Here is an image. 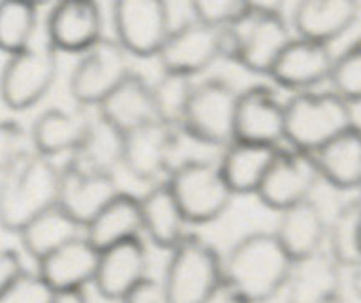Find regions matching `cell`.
<instances>
[{
	"label": "cell",
	"instance_id": "obj_1",
	"mask_svg": "<svg viewBox=\"0 0 361 303\" xmlns=\"http://www.w3.org/2000/svg\"><path fill=\"white\" fill-rule=\"evenodd\" d=\"M293 264L274 231H254L240 238L226 256L224 282L249 303H267L286 289Z\"/></svg>",
	"mask_w": 361,
	"mask_h": 303
},
{
	"label": "cell",
	"instance_id": "obj_2",
	"mask_svg": "<svg viewBox=\"0 0 361 303\" xmlns=\"http://www.w3.org/2000/svg\"><path fill=\"white\" fill-rule=\"evenodd\" d=\"M60 168L49 157L30 154L0 175V228L18 233L37 215L59 204Z\"/></svg>",
	"mask_w": 361,
	"mask_h": 303
},
{
	"label": "cell",
	"instance_id": "obj_3",
	"mask_svg": "<svg viewBox=\"0 0 361 303\" xmlns=\"http://www.w3.org/2000/svg\"><path fill=\"white\" fill-rule=\"evenodd\" d=\"M291 41V28L281 9L254 2L252 11L240 23L224 28V58L254 74L270 76Z\"/></svg>",
	"mask_w": 361,
	"mask_h": 303
},
{
	"label": "cell",
	"instance_id": "obj_4",
	"mask_svg": "<svg viewBox=\"0 0 361 303\" xmlns=\"http://www.w3.org/2000/svg\"><path fill=\"white\" fill-rule=\"evenodd\" d=\"M353 125V104L334 90L302 92L286 102V141L296 150L316 154Z\"/></svg>",
	"mask_w": 361,
	"mask_h": 303
},
{
	"label": "cell",
	"instance_id": "obj_5",
	"mask_svg": "<svg viewBox=\"0 0 361 303\" xmlns=\"http://www.w3.org/2000/svg\"><path fill=\"white\" fill-rule=\"evenodd\" d=\"M164 271L169 303H204L224 282V261L212 243L189 235L169 250Z\"/></svg>",
	"mask_w": 361,
	"mask_h": 303
},
{
	"label": "cell",
	"instance_id": "obj_6",
	"mask_svg": "<svg viewBox=\"0 0 361 303\" xmlns=\"http://www.w3.org/2000/svg\"><path fill=\"white\" fill-rule=\"evenodd\" d=\"M169 187L189 224L214 222L229 208L233 190L226 183L219 164L203 159H187L168 178Z\"/></svg>",
	"mask_w": 361,
	"mask_h": 303
},
{
	"label": "cell",
	"instance_id": "obj_7",
	"mask_svg": "<svg viewBox=\"0 0 361 303\" xmlns=\"http://www.w3.org/2000/svg\"><path fill=\"white\" fill-rule=\"evenodd\" d=\"M238 92L222 78L194 85L182 122V132L212 147H228L235 141Z\"/></svg>",
	"mask_w": 361,
	"mask_h": 303
},
{
	"label": "cell",
	"instance_id": "obj_8",
	"mask_svg": "<svg viewBox=\"0 0 361 303\" xmlns=\"http://www.w3.org/2000/svg\"><path fill=\"white\" fill-rule=\"evenodd\" d=\"M59 74V51L46 39L11 55L0 73V99L7 108L23 111L37 104Z\"/></svg>",
	"mask_w": 361,
	"mask_h": 303
},
{
	"label": "cell",
	"instance_id": "obj_9",
	"mask_svg": "<svg viewBox=\"0 0 361 303\" xmlns=\"http://www.w3.org/2000/svg\"><path fill=\"white\" fill-rule=\"evenodd\" d=\"M130 73L129 53L116 39L102 37L74 66L69 80L71 95L78 104L99 108Z\"/></svg>",
	"mask_w": 361,
	"mask_h": 303
},
{
	"label": "cell",
	"instance_id": "obj_10",
	"mask_svg": "<svg viewBox=\"0 0 361 303\" xmlns=\"http://www.w3.org/2000/svg\"><path fill=\"white\" fill-rule=\"evenodd\" d=\"M115 39L129 55L159 56L171 34L168 4L161 0H118L113 4Z\"/></svg>",
	"mask_w": 361,
	"mask_h": 303
},
{
	"label": "cell",
	"instance_id": "obj_11",
	"mask_svg": "<svg viewBox=\"0 0 361 303\" xmlns=\"http://www.w3.org/2000/svg\"><path fill=\"white\" fill-rule=\"evenodd\" d=\"M183 132L164 122L140 127L126 136L123 168L141 182L161 183L182 161L176 159Z\"/></svg>",
	"mask_w": 361,
	"mask_h": 303
},
{
	"label": "cell",
	"instance_id": "obj_12",
	"mask_svg": "<svg viewBox=\"0 0 361 303\" xmlns=\"http://www.w3.org/2000/svg\"><path fill=\"white\" fill-rule=\"evenodd\" d=\"M319 180L321 173L314 154L279 147L256 196L270 210L284 211L310 199Z\"/></svg>",
	"mask_w": 361,
	"mask_h": 303
},
{
	"label": "cell",
	"instance_id": "obj_13",
	"mask_svg": "<svg viewBox=\"0 0 361 303\" xmlns=\"http://www.w3.org/2000/svg\"><path fill=\"white\" fill-rule=\"evenodd\" d=\"M157 58L164 73L196 76L215 60L224 58V28L189 21L169 34Z\"/></svg>",
	"mask_w": 361,
	"mask_h": 303
},
{
	"label": "cell",
	"instance_id": "obj_14",
	"mask_svg": "<svg viewBox=\"0 0 361 303\" xmlns=\"http://www.w3.org/2000/svg\"><path fill=\"white\" fill-rule=\"evenodd\" d=\"M235 140L279 147L286 140V102L267 85H254L238 94Z\"/></svg>",
	"mask_w": 361,
	"mask_h": 303
},
{
	"label": "cell",
	"instance_id": "obj_15",
	"mask_svg": "<svg viewBox=\"0 0 361 303\" xmlns=\"http://www.w3.org/2000/svg\"><path fill=\"white\" fill-rule=\"evenodd\" d=\"M335 56L330 44L293 37L271 69L270 78L286 90L295 94L316 90L321 83L330 81Z\"/></svg>",
	"mask_w": 361,
	"mask_h": 303
},
{
	"label": "cell",
	"instance_id": "obj_16",
	"mask_svg": "<svg viewBox=\"0 0 361 303\" xmlns=\"http://www.w3.org/2000/svg\"><path fill=\"white\" fill-rule=\"evenodd\" d=\"M101 7L88 0H66L49 11L46 39L56 51L81 53L102 39Z\"/></svg>",
	"mask_w": 361,
	"mask_h": 303
},
{
	"label": "cell",
	"instance_id": "obj_17",
	"mask_svg": "<svg viewBox=\"0 0 361 303\" xmlns=\"http://www.w3.org/2000/svg\"><path fill=\"white\" fill-rule=\"evenodd\" d=\"M148 252L143 240L134 238L101 250L94 285L108 302H122L148 278Z\"/></svg>",
	"mask_w": 361,
	"mask_h": 303
},
{
	"label": "cell",
	"instance_id": "obj_18",
	"mask_svg": "<svg viewBox=\"0 0 361 303\" xmlns=\"http://www.w3.org/2000/svg\"><path fill=\"white\" fill-rule=\"evenodd\" d=\"M120 194L113 175L92 173L67 161L60 168L59 206H62L83 228Z\"/></svg>",
	"mask_w": 361,
	"mask_h": 303
},
{
	"label": "cell",
	"instance_id": "obj_19",
	"mask_svg": "<svg viewBox=\"0 0 361 303\" xmlns=\"http://www.w3.org/2000/svg\"><path fill=\"white\" fill-rule=\"evenodd\" d=\"M97 115L126 136L148 123L161 122L155 106L154 88L137 73H130L101 102Z\"/></svg>",
	"mask_w": 361,
	"mask_h": 303
},
{
	"label": "cell",
	"instance_id": "obj_20",
	"mask_svg": "<svg viewBox=\"0 0 361 303\" xmlns=\"http://www.w3.org/2000/svg\"><path fill=\"white\" fill-rule=\"evenodd\" d=\"M360 18L355 0H303L293 11L296 37L330 44L344 35Z\"/></svg>",
	"mask_w": 361,
	"mask_h": 303
},
{
	"label": "cell",
	"instance_id": "obj_21",
	"mask_svg": "<svg viewBox=\"0 0 361 303\" xmlns=\"http://www.w3.org/2000/svg\"><path fill=\"white\" fill-rule=\"evenodd\" d=\"M99 254L101 252L83 235L39 261L37 273L55 292L85 289L90 282L94 284Z\"/></svg>",
	"mask_w": 361,
	"mask_h": 303
},
{
	"label": "cell",
	"instance_id": "obj_22",
	"mask_svg": "<svg viewBox=\"0 0 361 303\" xmlns=\"http://www.w3.org/2000/svg\"><path fill=\"white\" fill-rule=\"evenodd\" d=\"M341 264L328 250L295 261L288 285L286 303H326L341 295Z\"/></svg>",
	"mask_w": 361,
	"mask_h": 303
},
{
	"label": "cell",
	"instance_id": "obj_23",
	"mask_svg": "<svg viewBox=\"0 0 361 303\" xmlns=\"http://www.w3.org/2000/svg\"><path fill=\"white\" fill-rule=\"evenodd\" d=\"M275 236L293 261L305 259L321 252L326 243L328 222L319 204L312 199L281 211Z\"/></svg>",
	"mask_w": 361,
	"mask_h": 303
},
{
	"label": "cell",
	"instance_id": "obj_24",
	"mask_svg": "<svg viewBox=\"0 0 361 303\" xmlns=\"http://www.w3.org/2000/svg\"><path fill=\"white\" fill-rule=\"evenodd\" d=\"M143 214V233H147L152 243L164 250H173L189 233V221L183 215L168 180L152 185V189L141 197Z\"/></svg>",
	"mask_w": 361,
	"mask_h": 303
},
{
	"label": "cell",
	"instance_id": "obj_25",
	"mask_svg": "<svg viewBox=\"0 0 361 303\" xmlns=\"http://www.w3.org/2000/svg\"><path fill=\"white\" fill-rule=\"evenodd\" d=\"M143 214L141 199L120 192L85 228V238L101 252L127 240L141 238Z\"/></svg>",
	"mask_w": 361,
	"mask_h": 303
},
{
	"label": "cell",
	"instance_id": "obj_26",
	"mask_svg": "<svg viewBox=\"0 0 361 303\" xmlns=\"http://www.w3.org/2000/svg\"><path fill=\"white\" fill-rule=\"evenodd\" d=\"M92 116L87 113H66L59 108L46 109L32 125V143L37 154L55 157L80 150L90 129Z\"/></svg>",
	"mask_w": 361,
	"mask_h": 303
},
{
	"label": "cell",
	"instance_id": "obj_27",
	"mask_svg": "<svg viewBox=\"0 0 361 303\" xmlns=\"http://www.w3.org/2000/svg\"><path fill=\"white\" fill-rule=\"evenodd\" d=\"M279 147L235 140L226 147L219 168L233 194H257Z\"/></svg>",
	"mask_w": 361,
	"mask_h": 303
},
{
	"label": "cell",
	"instance_id": "obj_28",
	"mask_svg": "<svg viewBox=\"0 0 361 303\" xmlns=\"http://www.w3.org/2000/svg\"><path fill=\"white\" fill-rule=\"evenodd\" d=\"M321 180L341 190L361 187V127L353 125L314 154Z\"/></svg>",
	"mask_w": 361,
	"mask_h": 303
},
{
	"label": "cell",
	"instance_id": "obj_29",
	"mask_svg": "<svg viewBox=\"0 0 361 303\" xmlns=\"http://www.w3.org/2000/svg\"><path fill=\"white\" fill-rule=\"evenodd\" d=\"M83 235V225L71 217L62 206L55 204L37 215L27 228L21 229L20 240L28 256L39 263L49 254L62 249L73 240L81 238Z\"/></svg>",
	"mask_w": 361,
	"mask_h": 303
},
{
	"label": "cell",
	"instance_id": "obj_30",
	"mask_svg": "<svg viewBox=\"0 0 361 303\" xmlns=\"http://www.w3.org/2000/svg\"><path fill=\"white\" fill-rule=\"evenodd\" d=\"M123 144L126 134L101 118L92 116L90 129L80 150L69 157L71 162L92 173L113 175L118 166H123Z\"/></svg>",
	"mask_w": 361,
	"mask_h": 303
},
{
	"label": "cell",
	"instance_id": "obj_31",
	"mask_svg": "<svg viewBox=\"0 0 361 303\" xmlns=\"http://www.w3.org/2000/svg\"><path fill=\"white\" fill-rule=\"evenodd\" d=\"M360 218L361 197L348 201L338 208L337 214L328 222V252L341 266L356 268L361 264L360 249Z\"/></svg>",
	"mask_w": 361,
	"mask_h": 303
},
{
	"label": "cell",
	"instance_id": "obj_32",
	"mask_svg": "<svg viewBox=\"0 0 361 303\" xmlns=\"http://www.w3.org/2000/svg\"><path fill=\"white\" fill-rule=\"evenodd\" d=\"M37 4L25 0L0 2V51L16 55L32 44L37 28Z\"/></svg>",
	"mask_w": 361,
	"mask_h": 303
},
{
	"label": "cell",
	"instance_id": "obj_33",
	"mask_svg": "<svg viewBox=\"0 0 361 303\" xmlns=\"http://www.w3.org/2000/svg\"><path fill=\"white\" fill-rule=\"evenodd\" d=\"M194 85L196 83L192 81V78L171 73H164L157 83L152 85L161 122L182 130L183 116H185Z\"/></svg>",
	"mask_w": 361,
	"mask_h": 303
},
{
	"label": "cell",
	"instance_id": "obj_34",
	"mask_svg": "<svg viewBox=\"0 0 361 303\" xmlns=\"http://www.w3.org/2000/svg\"><path fill=\"white\" fill-rule=\"evenodd\" d=\"M330 83L331 90L348 102H361V37L335 56Z\"/></svg>",
	"mask_w": 361,
	"mask_h": 303
},
{
	"label": "cell",
	"instance_id": "obj_35",
	"mask_svg": "<svg viewBox=\"0 0 361 303\" xmlns=\"http://www.w3.org/2000/svg\"><path fill=\"white\" fill-rule=\"evenodd\" d=\"M254 2L243 0H192L194 20L215 28H231L252 11Z\"/></svg>",
	"mask_w": 361,
	"mask_h": 303
},
{
	"label": "cell",
	"instance_id": "obj_36",
	"mask_svg": "<svg viewBox=\"0 0 361 303\" xmlns=\"http://www.w3.org/2000/svg\"><path fill=\"white\" fill-rule=\"evenodd\" d=\"M30 154H35L30 132L14 120H0V175Z\"/></svg>",
	"mask_w": 361,
	"mask_h": 303
},
{
	"label": "cell",
	"instance_id": "obj_37",
	"mask_svg": "<svg viewBox=\"0 0 361 303\" xmlns=\"http://www.w3.org/2000/svg\"><path fill=\"white\" fill-rule=\"evenodd\" d=\"M55 291L37 271L25 270L6 291L0 295V303H51Z\"/></svg>",
	"mask_w": 361,
	"mask_h": 303
},
{
	"label": "cell",
	"instance_id": "obj_38",
	"mask_svg": "<svg viewBox=\"0 0 361 303\" xmlns=\"http://www.w3.org/2000/svg\"><path fill=\"white\" fill-rule=\"evenodd\" d=\"M120 303H169L162 282L148 277Z\"/></svg>",
	"mask_w": 361,
	"mask_h": 303
},
{
	"label": "cell",
	"instance_id": "obj_39",
	"mask_svg": "<svg viewBox=\"0 0 361 303\" xmlns=\"http://www.w3.org/2000/svg\"><path fill=\"white\" fill-rule=\"evenodd\" d=\"M25 271L21 257L9 247H0V295Z\"/></svg>",
	"mask_w": 361,
	"mask_h": 303
},
{
	"label": "cell",
	"instance_id": "obj_40",
	"mask_svg": "<svg viewBox=\"0 0 361 303\" xmlns=\"http://www.w3.org/2000/svg\"><path fill=\"white\" fill-rule=\"evenodd\" d=\"M204 303H249V302H247L240 292H236L231 285L222 282L221 287H219L217 291H215Z\"/></svg>",
	"mask_w": 361,
	"mask_h": 303
},
{
	"label": "cell",
	"instance_id": "obj_41",
	"mask_svg": "<svg viewBox=\"0 0 361 303\" xmlns=\"http://www.w3.org/2000/svg\"><path fill=\"white\" fill-rule=\"evenodd\" d=\"M51 303H88L85 289H74V291H59Z\"/></svg>",
	"mask_w": 361,
	"mask_h": 303
},
{
	"label": "cell",
	"instance_id": "obj_42",
	"mask_svg": "<svg viewBox=\"0 0 361 303\" xmlns=\"http://www.w3.org/2000/svg\"><path fill=\"white\" fill-rule=\"evenodd\" d=\"M353 291H355V295L358 296L361 299V264L355 268V273H353Z\"/></svg>",
	"mask_w": 361,
	"mask_h": 303
},
{
	"label": "cell",
	"instance_id": "obj_43",
	"mask_svg": "<svg viewBox=\"0 0 361 303\" xmlns=\"http://www.w3.org/2000/svg\"><path fill=\"white\" fill-rule=\"evenodd\" d=\"M326 303H345V302H344V298H342V295H338V296H335V298H331L330 302H326Z\"/></svg>",
	"mask_w": 361,
	"mask_h": 303
},
{
	"label": "cell",
	"instance_id": "obj_44",
	"mask_svg": "<svg viewBox=\"0 0 361 303\" xmlns=\"http://www.w3.org/2000/svg\"><path fill=\"white\" fill-rule=\"evenodd\" d=\"M360 249H361V218H360Z\"/></svg>",
	"mask_w": 361,
	"mask_h": 303
},
{
	"label": "cell",
	"instance_id": "obj_45",
	"mask_svg": "<svg viewBox=\"0 0 361 303\" xmlns=\"http://www.w3.org/2000/svg\"><path fill=\"white\" fill-rule=\"evenodd\" d=\"M360 197H361V187H360Z\"/></svg>",
	"mask_w": 361,
	"mask_h": 303
}]
</instances>
